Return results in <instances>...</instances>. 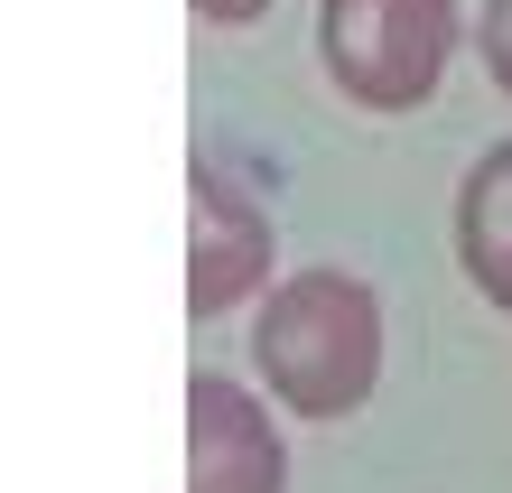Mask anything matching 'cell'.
I'll return each instance as SVG.
<instances>
[{
    "label": "cell",
    "mask_w": 512,
    "mask_h": 493,
    "mask_svg": "<svg viewBox=\"0 0 512 493\" xmlns=\"http://www.w3.org/2000/svg\"><path fill=\"white\" fill-rule=\"evenodd\" d=\"M447 242H457L466 289L512 317V140H494L485 159L457 177V214H447Z\"/></svg>",
    "instance_id": "5"
},
{
    "label": "cell",
    "mask_w": 512,
    "mask_h": 493,
    "mask_svg": "<svg viewBox=\"0 0 512 493\" xmlns=\"http://www.w3.org/2000/svg\"><path fill=\"white\" fill-rule=\"evenodd\" d=\"M280 224L252 187H233L224 159H187V317H233L243 298H270L280 280Z\"/></svg>",
    "instance_id": "3"
},
{
    "label": "cell",
    "mask_w": 512,
    "mask_h": 493,
    "mask_svg": "<svg viewBox=\"0 0 512 493\" xmlns=\"http://www.w3.org/2000/svg\"><path fill=\"white\" fill-rule=\"evenodd\" d=\"M475 56H485V75L512 94V0H485V10H475Z\"/></svg>",
    "instance_id": "6"
},
{
    "label": "cell",
    "mask_w": 512,
    "mask_h": 493,
    "mask_svg": "<svg viewBox=\"0 0 512 493\" xmlns=\"http://www.w3.org/2000/svg\"><path fill=\"white\" fill-rule=\"evenodd\" d=\"M187 10L205 28H252V19H270V0H187Z\"/></svg>",
    "instance_id": "7"
},
{
    "label": "cell",
    "mask_w": 512,
    "mask_h": 493,
    "mask_svg": "<svg viewBox=\"0 0 512 493\" xmlns=\"http://www.w3.org/2000/svg\"><path fill=\"white\" fill-rule=\"evenodd\" d=\"M382 298L354 270H289L252 317V373L289 419L336 428L382 391Z\"/></svg>",
    "instance_id": "1"
},
{
    "label": "cell",
    "mask_w": 512,
    "mask_h": 493,
    "mask_svg": "<svg viewBox=\"0 0 512 493\" xmlns=\"http://www.w3.org/2000/svg\"><path fill=\"white\" fill-rule=\"evenodd\" d=\"M466 47L457 0H317V66L354 112H419Z\"/></svg>",
    "instance_id": "2"
},
{
    "label": "cell",
    "mask_w": 512,
    "mask_h": 493,
    "mask_svg": "<svg viewBox=\"0 0 512 493\" xmlns=\"http://www.w3.org/2000/svg\"><path fill=\"white\" fill-rule=\"evenodd\" d=\"M280 400L233 382V373H187V493H289V438Z\"/></svg>",
    "instance_id": "4"
}]
</instances>
